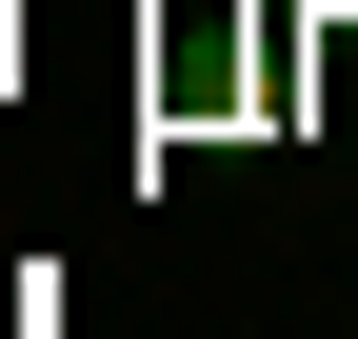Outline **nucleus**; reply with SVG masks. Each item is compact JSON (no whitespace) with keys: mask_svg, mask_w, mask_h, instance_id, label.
<instances>
[{"mask_svg":"<svg viewBox=\"0 0 358 339\" xmlns=\"http://www.w3.org/2000/svg\"><path fill=\"white\" fill-rule=\"evenodd\" d=\"M0 80H20V20H0Z\"/></svg>","mask_w":358,"mask_h":339,"instance_id":"f257e3e1","label":"nucleus"},{"mask_svg":"<svg viewBox=\"0 0 358 339\" xmlns=\"http://www.w3.org/2000/svg\"><path fill=\"white\" fill-rule=\"evenodd\" d=\"M279 20H338V0H279Z\"/></svg>","mask_w":358,"mask_h":339,"instance_id":"f03ea898","label":"nucleus"}]
</instances>
